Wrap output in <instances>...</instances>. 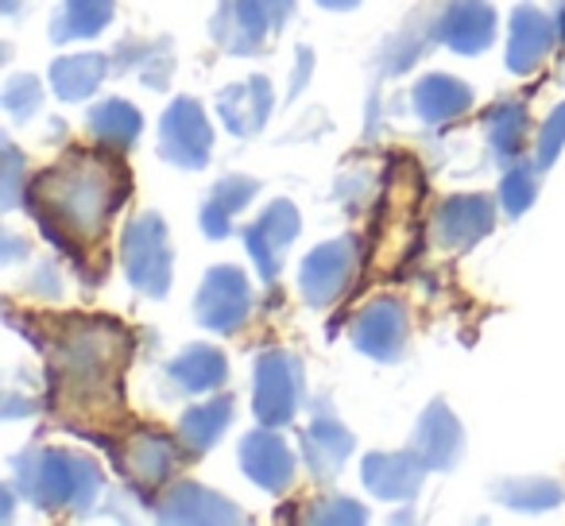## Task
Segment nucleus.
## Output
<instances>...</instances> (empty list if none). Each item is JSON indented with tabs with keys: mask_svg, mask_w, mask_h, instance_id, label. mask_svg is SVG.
<instances>
[{
	"mask_svg": "<svg viewBox=\"0 0 565 526\" xmlns=\"http://www.w3.org/2000/svg\"><path fill=\"white\" fill-rule=\"evenodd\" d=\"M128 179L120 182L117 167L105 163L86 151H74L66 163L51 167L35 179L32 210L40 225L55 236L63 248H74V240H94L102 236L105 221L125 197Z\"/></svg>",
	"mask_w": 565,
	"mask_h": 526,
	"instance_id": "f257e3e1",
	"label": "nucleus"
},
{
	"mask_svg": "<svg viewBox=\"0 0 565 526\" xmlns=\"http://www.w3.org/2000/svg\"><path fill=\"white\" fill-rule=\"evenodd\" d=\"M51 361H55V372L66 387L113 391L117 372L128 361V337L109 318H74L58 330V345Z\"/></svg>",
	"mask_w": 565,
	"mask_h": 526,
	"instance_id": "f03ea898",
	"label": "nucleus"
},
{
	"mask_svg": "<svg viewBox=\"0 0 565 526\" xmlns=\"http://www.w3.org/2000/svg\"><path fill=\"white\" fill-rule=\"evenodd\" d=\"M17 487L40 511H86L102 492V472L71 449H35L17 461Z\"/></svg>",
	"mask_w": 565,
	"mask_h": 526,
	"instance_id": "7ed1b4c3",
	"label": "nucleus"
},
{
	"mask_svg": "<svg viewBox=\"0 0 565 526\" xmlns=\"http://www.w3.org/2000/svg\"><path fill=\"white\" fill-rule=\"evenodd\" d=\"M125 276L136 291L163 299L171 287V248H167V228L156 213H143L125 228Z\"/></svg>",
	"mask_w": 565,
	"mask_h": 526,
	"instance_id": "20e7f679",
	"label": "nucleus"
},
{
	"mask_svg": "<svg viewBox=\"0 0 565 526\" xmlns=\"http://www.w3.org/2000/svg\"><path fill=\"white\" fill-rule=\"evenodd\" d=\"M302 402V364L291 353H264L256 361V387H252V410L264 426L291 422Z\"/></svg>",
	"mask_w": 565,
	"mask_h": 526,
	"instance_id": "39448f33",
	"label": "nucleus"
},
{
	"mask_svg": "<svg viewBox=\"0 0 565 526\" xmlns=\"http://www.w3.org/2000/svg\"><path fill=\"white\" fill-rule=\"evenodd\" d=\"M210 148H213V132L202 105L194 97H179L163 112V125H159V155L167 163L182 167V171H198V167L210 163Z\"/></svg>",
	"mask_w": 565,
	"mask_h": 526,
	"instance_id": "423d86ee",
	"label": "nucleus"
},
{
	"mask_svg": "<svg viewBox=\"0 0 565 526\" xmlns=\"http://www.w3.org/2000/svg\"><path fill=\"white\" fill-rule=\"evenodd\" d=\"M356 259H361L356 236L318 244V248L302 259V271H299L302 299H307L310 307H330L333 299H341V291H345L356 271Z\"/></svg>",
	"mask_w": 565,
	"mask_h": 526,
	"instance_id": "0eeeda50",
	"label": "nucleus"
},
{
	"mask_svg": "<svg viewBox=\"0 0 565 526\" xmlns=\"http://www.w3.org/2000/svg\"><path fill=\"white\" fill-rule=\"evenodd\" d=\"M198 322L213 333H236L252 310V291L241 268H213L198 291Z\"/></svg>",
	"mask_w": 565,
	"mask_h": 526,
	"instance_id": "6e6552de",
	"label": "nucleus"
},
{
	"mask_svg": "<svg viewBox=\"0 0 565 526\" xmlns=\"http://www.w3.org/2000/svg\"><path fill=\"white\" fill-rule=\"evenodd\" d=\"M299 228H302L299 210H295V205L287 202V197L271 202L264 210V217L256 221V225L244 228V248H248L252 264H256V271L267 279V283H271V279L279 276L282 251H287L295 244Z\"/></svg>",
	"mask_w": 565,
	"mask_h": 526,
	"instance_id": "1a4fd4ad",
	"label": "nucleus"
},
{
	"mask_svg": "<svg viewBox=\"0 0 565 526\" xmlns=\"http://www.w3.org/2000/svg\"><path fill=\"white\" fill-rule=\"evenodd\" d=\"M495 221V202L484 194L446 197L434 213V240L441 248H472L480 236H488Z\"/></svg>",
	"mask_w": 565,
	"mask_h": 526,
	"instance_id": "9d476101",
	"label": "nucleus"
},
{
	"mask_svg": "<svg viewBox=\"0 0 565 526\" xmlns=\"http://www.w3.org/2000/svg\"><path fill=\"white\" fill-rule=\"evenodd\" d=\"M434 35L457 55H480L495 40V12L484 0H454L434 20Z\"/></svg>",
	"mask_w": 565,
	"mask_h": 526,
	"instance_id": "9b49d317",
	"label": "nucleus"
},
{
	"mask_svg": "<svg viewBox=\"0 0 565 526\" xmlns=\"http://www.w3.org/2000/svg\"><path fill=\"white\" fill-rule=\"evenodd\" d=\"M353 345L372 361H399L403 345H407V314L399 302L380 299L364 307L353 322Z\"/></svg>",
	"mask_w": 565,
	"mask_h": 526,
	"instance_id": "f8f14e48",
	"label": "nucleus"
},
{
	"mask_svg": "<svg viewBox=\"0 0 565 526\" xmlns=\"http://www.w3.org/2000/svg\"><path fill=\"white\" fill-rule=\"evenodd\" d=\"M241 464L264 492H282L295 480V453L271 430H256L241 441Z\"/></svg>",
	"mask_w": 565,
	"mask_h": 526,
	"instance_id": "ddd939ff",
	"label": "nucleus"
},
{
	"mask_svg": "<svg viewBox=\"0 0 565 526\" xmlns=\"http://www.w3.org/2000/svg\"><path fill=\"white\" fill-rule=\"evenodd\" d=\"M271 105H275V97H271L267 78L236 82V86H225L217 94L221 125L233 136H256L259 128L267 125V117H271Z\"/></svg>",
	"mask_w": 565,
	"mask_h": 526,
	"instance_id": "4468645a",
	"label": "nucleus"
},
{
	"mask_svg": "<svg viewBox=\"0 0 565 526\" xmlns=\"http://www.w3.org/2000/svg\"><path fill=\"white\" fill-rule=\"evenodd\" d=\"M465 449V433H461V422L449 415L446 402H430L426 415L418 418V430H415V453L426 461V469H454L457 457Z\"/></svg>",
	"mask_w": 565,
	"mask_h": 526,
	"instance_id": "2eb2a0df",
	"label": "nucleus"
},
{
	"mask_svg": "<svg viewBox=\"0 0 565 526\" xmlns=\"http://www.w3.org/2000/svg\"><path fill=\"white\" fill-rule=\"evenodd\" d=\"M426 461L407 449V453H372L364 461V487L380 500H411L423 487Z\"/></svg>",
	"mask_w": 565,
	"mask_h": 526,
	"instance_id": "dca6fc26",
	"label": "nucleus"
},
{
	"mask_svg": "<svg viewBox=\"0 0 565 526\" xmlns=\"http://www.w3.org/2000/svg\"><path fill=\"white\" fill-rule=\"evenodd\" d=\"M159 518L163 523H241V511L225 495L186 480V484H174L159 500Z\"/></svg>",
	"mask_w": 565,
	"mask_h": 526,
	"instance_id": "f3484780",
	"label": "nucleus"
},
{
	"mask_svg": "<svg viewBox=\"0 0 565 526\" xmlns=\"http://www.w3.org/2000/svg\"><path fill=\"white\" fill-rule=\"evenodd\" d=\"M267 32H271V20L264 17V9H259L256 0H221L217 17H213V40H217L228 55L259 51Z\"/></svg>",
	"mask_w": 565,
	"mask_h": 526,
	"instance_id": "a211bd4d",
	"label": "nucleus"
},
{
	"mask_svg": "<svg viewBox=\"0 0 565 526\" xmlns=\"http://www.w3.org/2000/svg\"><path fill=\"white\" fill-rule=\"evenodd\" d=\"M174 464H179V446L171 438H163V433H136L128 441L125 457H120V469L128 472V480L136 487L163 484L174 472Z\"/></svg>",
	"mask_w": 565,
	"mask_h": 526,
	"instance_id": "6ab92c4d",
	"label": "nucleus"
},
{
	"mask_svg": "<svg viewBox=\"0 0 565 526\" xmlns=\"http://www.w3.org/2000/svg\"><path fill=\"white\" fill-rule=\"evenodd\" d=\"M302 453H307L310 472H315V476L326 484V480L338 476L341 464H345L349 453H353V433H349L345 426H341L338 418L330 415V410H322V415L310 422Z\"/></svg>",
	"mask_w": 565,
	"mask_h": 526,
	"instance_id": "aec40b11",
	"label": "nucleus"
},
{
	"mask_svg": "<svg viewBox=\"0 0 565 526\" xmlns=\"http://www.w3.org/2000/svg\"><path fill=\"white\" fill-rule=\"evenodd\" d=\"M557 28L542 17L539 9H519L511 20V40H508V66L515 74H531L542 58L554 47Z\"/></svg>",
	"mask_w": 565,
	"mask_h": 526,
	"instance_id": "412c9836",
	"label": "nucleus"
},
{
	"mask_svg": "<svg viewBox=\"0 0 565 526\" xmlns=\"http://www.w3.org/2000/svg\"><path fill=\"white\" fill-rule=\"evenodd\" d=\"M411 101H415V112L426 125H449L472 105V89L465 82L449 78V74H426L411 94Z\"/></svg>",
	"mask_w": 565,
	"mask_h": 526,
	"instance_id": "4be33fe9",
	"label": "nucleus"
},
{
	"mask_svg": "<svg viewBox=\"0 0 565 526\" xmlns=\"http://www.w3.org/2000/svg\"><path fill=\"white\" fill-rule=\"evenodd\" d=\"M171 384L179 391H190V395H202V391H213L217 384H225L228 376V364L217 348H205V345H194L186 348L182 356H174L171 368H167Z\"/></svg>",
	"mask_w": 565,
	"mask_h": 526,
	"instance_id": "5701e85b",
	"label": "nucleus"
},
{
	"mask_svg": "<svg viewBox=\"0 0 565 526\" xmlns=\"http://www.w3.org/2000/svg\"><path fill=\"white\" fill-rule=\"evenodd\" d=\"M259 190L256 179H244V174H228V179H221L217 186H213L210 202H205L202 210V228L210 240H221V236L228 233V221H233V213H241L244 205L252 202V194Z\"/></svg>",
	"mask_w": 565,
	"mask_h": 526,
	"instance_id": "b1692460",
	"label": "nucleus"
},
{
	"mask_svg": "<svg viewBox=\"0 0 565 526\" xmlns=\"http://www.w3.org/2000/svg\"><path fill=\"white\" fill-rule=\"evenodd\" d=\"M105 74H109V58L105 55H71L51 66V86H55V94L63 101H86L105 82Z\"/></svg>",
	"mask_w": 565,
	"mask_h": 526,
	"instance_id": "393cba45",
	"label": "nucleus"
},
{
	"mask_svg": "<svg viewBox=\"0 0 565 526\" xmlns=\"http://www.w3.org/2000/svg\"><path fill=\"white\" fill-rule=\"evenodd\" d=\"M113 20V0H63L55 24H51V40L71 43L89 40V35L105 32Z\"/></svg>",
	"mask_w": 565,
	"mask_h": 526,
	"instance_id": "a878e982",
	"label": "nucleus"
},
{
	"mask_svg": "<svg viewBox=\"0 0 565 526\" xmlns=\"http://www.w3.org/2000/svg\"><path fill=\"white\" fill-rule=\"evenodd\" d=\"M140 128V112L128 101H120V97H109V101L94 105V112H89V132L102 143H109V148H132Z\"/></svg>",
	"mask_w": 565,
	"mask_h": 526,
	"instance_id": "bb28decb",
	"label": "nucleus"
},
{
	"mask_svg": "<svg viewBox=\"0 0 565 526\" xmlns=\"http://www.w3.org/2000/svg\"><path fill=\"white\" fill-rule=\"evenodd\" d=\"M233 422V399H210L202 402V407L186 410L182 415V446H190L194 453H205V449L213 446V441L225 433V426Z\"/></svg>",
	"mask_w": 565,
	"mask_h": 526,
	"instance_id": "cd10ccee",
	"label": "nucleus"
},
{
	"mask_svg": "<svg viewBox=\"0 0 565 526\" xmlns=\"http://www.w3.org/2000/svg\"><path fill=\"white\" fill-rule=\"evenodd\" d=\"M495 500L511 511H550L565 500V487L542 476H511L495 484Z\"/></svg>",
	"mask_w": 565,
	"mask_h": 526,
	"instance_id": "c85d7f7f",
	"label": "nucleus"
},
{
	"mask_svg": "<svg viewBox=\"0 0 565 526\" xmlns=\"http://www.w3.org/2000/svg\"><path fill=\"white\" fill-rule=\"evenodd\" d=\"M117 63L125 66V71L140 74L143 86L163 89L167 82H171L174 55L167 43H125V47L117 51Z\"/></svg>",
	"mask_w": 565,
	"mask_h": 526,
	"instance_id": "c756f323",
	"label": "nucleus"
},
{
	"mask_svg": "<svg viewBox=\"0 0 565 526\" xmlns=\"http://www.w3.org/2000/svg\"><path fill=\"white\" fill-rule=\"evenodd\" d=\"M484 128H488V140H492L495 155L500 159L519 155L526 143V109L519 101L495 105V109H488Z\"/></svg>",
	"mask_w": 565,
	"mask_h": 526,
	"instance_id": "7c9ffc66",
	"label": "nucleus"
},
{
	"mask_svg": "<svg viewBox=\"0 0 565 526\" xmlns=\"http://www.w3.org/2000/svg\"><path fill=\"white\" fill-rule=\"evenodd\" d=\"M531 202H534V174H531V167H526V163L511 167V171L503 174V182H500V205L519 217V213H523Z\"/></svg>",
	"mask_w": 565,
	"mask_h": 526,
	"instance_id": "2f4dec72",
	"label": "nucleus"
},
{
	"mask_svg": "<svg viewBox=\"0 0 565 526\" xmlns=\"http://www.w3.org/2000/svg\"><path fill=\"white\" fill-rule=\"evenodd\" d=\"M40 101H43V89L32 74H17V78L4 86V109H9L17 120L32 117V112L40 109Z\"/></svg>",
	"mask_w": 565,
	"mask_h": 526,
	"instance_id": "473e14b6",
	"label": "nucleus"
},
{
	"mask_svg": "<svg viewBox=\"0 0 565 526\" xmlns=\"http://www.w3.org/2000/svg\"><path fill=\"white\" fill-rule=\"evenodd\" d=\"M562 148H565V105H557V109L550 112L542 136H539V167L542 171L562 155Z\"/></svg>",
	"mask_w": 565,
	"mask_h": 526,
	"instance_id": "72a5a7b5",
	"label": "nucleus"
},
{
	"mask_svg": "<svg viewBox=\"0 0 565 526\" xmlns=\"http://www.w3.org/2000/svg\"><path fill=\"white\" fill-rule=\"evenodd\" d=\"M310 523H364V511L353 500H330L310 511Z\"/></svg>",
	"mask_w": 565,
	"mask_h": 526,
	"instance_id": "f704fd0d",
	"label": "nucleus"
},
{
	"mask_svg": "<svg viewBox=\"0 0 565 526\" xmlns=\"http://www.w3.org/2000/svg\"><path fill=\"white\" fill-rule=\"evenodd\" d=\"M4 174H9V179H4V205H20V179H24V171H20V151L12 148V143H4Z\"/></svg>",
	"mask_w": 565,
	"mask_h": 526,
	"instance_id": "c9c22d12",
	"label": "nucleus"
},
{
	"mask_svg": "<svg viewBox=\"0 0 565 526\" xmlns=\"http://www.w3.org/2000/svg\"><path fill=\"white\" fill-rule=\"evenodd\" d=\"M256 4L264 9V17L271 20V28H282L295 12V0H256Z\"/></svg>",
	"mask_w": 565,
	"mask_h": 526,
	"instance_id": "e433bc0d",
	"label": "nucleus"
},
{
	"mask_svg": "<svg viewBox=\"0 0 565 526\" xmlns=\"http://www.w3.org/2000/svg\"><path fill=\"white\" fill-rule=\"evenodd\" d=\"M318 4H326V9H338V12H345V9H356L361 0H318Z\"/></svg>",
	"mask_w": 565,
	"mask_h": 526,
	"instance_id": "4c0bfd02",
	"label": "nucleus"
},
{
	"mask_svg": "<svg viewBox=\"0 0 565 526\" xmlns=\"http://www.w3.org/2000/svg\"><path fill=\"white\" fill-rule=\"evenodd\" d=\"M554 28H557V40L565 43V0L557 4V17H554Z\"/></svg>",
	"mask_w": 565,
	"mask_h": 526,
	"instance_id": "58836bf2",
	"label": "nucleus"
},
{
	"mask_svg": "<svg viewBox=\"0 0 565 526\" xmlns=\"http://www.w3.org/2000/svg\"><path fill=\"white\" fill-rule=\"evenodd\" d=\"M20 9V0H4V12H17Z\"/></svg>",
	"mask_w": 565,
	"mask_h": 526,
	"instance_id": "ea45409f",
	"label": "nucleus"
}]
</instances>
